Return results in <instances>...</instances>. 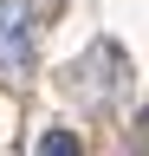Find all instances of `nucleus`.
<instances>
[{"mask_svg":"<svg viewBox=\"0 0 149 156\" xmlns=\"http://www.w3.org/2000/svg\"><path fill=\"white\" fill-rule=\"evenodd\" d=\"M32 72V0H0V78Z\"/></svg>","mask_w":149,"mask_h":156,"instance_id":"1","label":"nucleus"},{"mask_svg":"<svg viewBox=\"0 0 149 156\" xmlns=\"http://www.w3.org/2000/svg\"><path fill=\"white\" fill-rule=\"evenodd\" d=\"M32 156H84V150H78V136H71V130L52 124V130L39 136V150H32Z\"/></svg>","mask_w":149,"mask_h":156,"instance_id":"2","label":"nucleus"}]
</instances>
